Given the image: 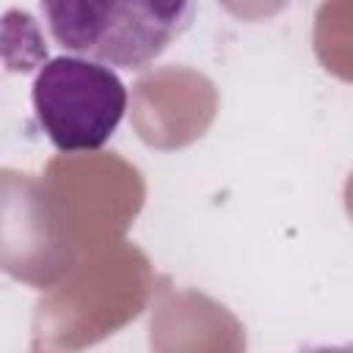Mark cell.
Segmentation results:
<instances>
[{"label": "cell", "mask_w": 353, "mask_h": 353, "mask_svg": "<svg viewBox=\"0 0 353 353\" xmlns=\"http://www.w3.org/2000/svg\"><path fill=\"white\" fill-rule=\"evenodd\" d=\"M58 44L80 58L146 69L190 22V3H41Z\"/></svg>", "instance_id": "1"}, {"label": "cell", "mask_w": 353, "mask_h": 353, "mask_svg": "<svg viewBox=\"0 0 353 353\" xmlns=\"http://www.w3.org/2000/svg\"><path fill=\"white\" fill-rule=\"evenodd\" d=\"M301 353H353V345H323V347H309Z\"/></svg>", "instance_id": "3"}, {"label": "cell", "mask_w": 353, "mask_h": 353, "mask_svg": "<svg viewBox=\"0 0 353 353\" xmlns=\"http://www.w3.org/2000/svg\"><path fill=\"white\" fill-rule=\"evenodd\" d=\"M33 113L61 152H94L108 143L127 110V88L108 66L61 55L33 80Z\"/></svg>", "instance_id": "2"}]
</instances>
